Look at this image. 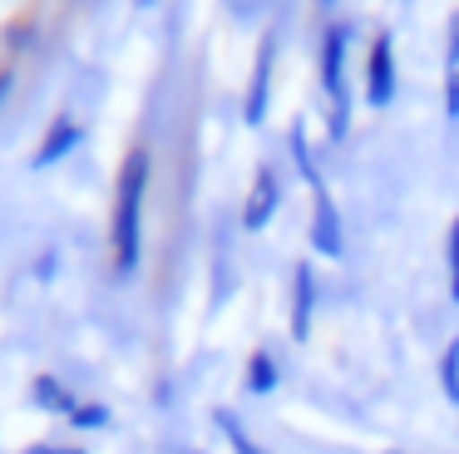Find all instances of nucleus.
I'll use <instances>...</instances> for the list:
<instances>
[{
    "label": "nucleus",
    "mask_w": 459,
    "mask_h": 454,
    "mask_svg": "<svg viewBox=\"0 0 459 454\" xmlns=\"http://www.w3.org/2000/svg\"><path fill=\"white\" fill-rule=\"evenodd\" d=\"M445 118L459 124V15H449L445 25Z\"/></svg>",
    "instance_id": "nucleus-12"
},
{
    "label": "nucleus",
    "mask_w": 459,
    "mask_h": 454,
    "mask_svg": "<svg viewBox=\"0 0 459 454\" xmlns=\"http://www.w3.org/2000/svg\"><path fill=\"white\" fill-rule=\"evenodd\" d=\"M80 138H84V124L65 109V114H55L50 118V128H45V138L35 144V153H30V173H50V168H60L65 158L80 148Z\"/></svg>",
    "instance_id": "nucleus-8"
},
{
    "label": "nucleus",
    "mask_w": 459,
    "mask_h": 454,
    "mask_svg": "<svg viewBox=\"0 0 459 454\" xmlns=\"http://www.w3.org/2000/svg\"><path fill=\"white\" fill-rule=\"evenodd\" d=\"M385 454H410V450H385Z\"/></svg>",
    "instance_id": "nucleus-22"
},
{
    "label": "nucleus",
    "mask_w": 459,
    "mask_h": 454,
    "mask_svg": "<svg viewBox=\"0 0 459 454\" xmlns=\"http://www.w3.org/2000/svg\"><path fill=\"white\" fill-rule=\"evenodd\" d=\"M212 424H218V434L228 440V450H232V454H272L267 444H262L257 434H252L247 424H242V415H238V410H222V405H218V410H212Z\"/></svg>",
    "instance_id": "nucleus-13"
},
{
    "label": "nucleus",
    "mask_w": 459,
    "mask_h": 454,
    "mask_svg": "<svg viewBox=\"0 0 459 454\" xmlns=\"http://www.w3.org/2000/svg\"><path fill=\"white\" fill-rule=\"evenodd\" d=\"M55 272H60V252H45L35 262V282H55Z\"/></svg>",
    "instance_id": "nucleus-18"
},
{
    "label": "nucleus",
    "mask_w": 459,
    "mask_h": 454,
    "mask_svg": "<svg viewBox=\"0 0 459 454\" xmlns=\"http://www.w3.org/2000/svg\"><path fill=\"white\" fill-rule=\"evenodd\" d=\"M307 247L316 262H346V213H341V203L331 197V188H316L311 193V223H307Z\"/></svg>",
    "instance_id": "nucleus-5"
},
{
    "label": "nucleus",
    "mask_w": 459,
    "mask_h": 454,
    "mask_svg": "<svg viewBox=\"0 0 459 454\" xmlns=\"http://www.w3.org/2000/svg\"><path fill=\"white\" fill-rule=\"evenodd\" d=\"M159 454H203V450H193V444H173V440H169V444H159Z\"/></svg>",
    "instance_id": "nucleus-20"
},
{
    "label": "nucleus",
    "mask_w": 459,
    "mask_h": 454,
    "mask_svg": "<svg viewBox=\"0 0 459 454\" xmlns=\"http://www.w3.org/2000/svg\"><path fill=\"white\" fill-rule=\"evenodd\" d=\"M134 5H139V10H153V5H163V0H134Z\"/></svg>",
    "instance_id": "nucleus-21"
},
{
    "label": "nucleus",
    "mask_w": 459,
    "mask_h": 454,
    "mask_svg": "<svg viewBox=\"0 0 459 454\" xmlns=\"http://www.w3.org/2000/svg\"><path fill=\"white\" fill-rule=\"evenodd\" d=\"M281 197H287V183H281L277 163H262L257 173H252L247 197H242V217H238L242 232H267L281 213Z\"/></svg>",
    "instance_id": "nucleus-7"
},
{
    "label": "nucleus",
    "mask_w": 459,
    "mask_h": 454,
    "mask_svg": "<svg viewBox=\"0 0 459 454\" xmlns=\"http://www.w3.org/2000/svg\"><path fill=\"white\" fill-rule=\"evenodd\" d=\"M11 89H15V69L5 65V69H0V109H5V99H11Z\"/></svg>",
    "instance_id": "nucleus-19"
},
{
    "label": "nucleus",
    "mask_w": 459,
    "mask_h": 454,
    "mask_svg": "<svg viewBox=\"0 0 459 454\" xmlns=\"http://www.w3.org/2000/svg\"><path fill=\"white\" fill-rule=\"evenodd\" d=\"M351 39H356V25L351 20H326L321 25V39H316V84H321V99H326V144L341 148L351 134Z\"/></svg>",
    "instance_id": "nucleus-2"
},
{
    "label": "nucleus",
    "mask_w": 459,
    "mask_h": 454,
    "mask_svg": "<svg viewBox=\"0 0 459 454\" xmlns=\"http://www.w3.org/2000/svg\"><path fill=\"white\" fill-rule=\"evenodd\" d=\"M445 286H449V301L459 306V217L445 232Z\"/></svg>",
    "instance_id": "nucleus-16"
},
{
    "label": "nucleus",
    "mask_w": 459,
    "mask_h": 454,
    "mask_svg": "<svg viewBox=\"0 0 459 454\" xmlns=\"http://www.w3.org/2000/svg\"><path fill=\"white\" fill-rule=\"evenodd\" d=\"M25 400H30V410L50 415V420H70V415L80 410L84 395L74 390V385L65 380L60 371H40V375L30 380V390H25Z\"/></svg>",
    "instance_id": "nucleus-9"
},
{
    "label": "nucleus",
    "mask_w": 459,
    "mask_h": 454,
    "mask_svg": "<svg viewBox=\"0 0 459 454\" xmlns=\"http://www.w3.org/2000/svg\"><path fill=\"white\" fill-rule=\"evenodd\" d=\"M21 454H90L84 444H65V440H35V444H25Z\"/></svg>",
    "instance_id": "nucleus-17"
},
{
    "label": "nucleus",
    "mask_w": 459,
    "mask_h": 454,
    "mask_svg": "<svg viewBox=\"0 0 459 454\" xmlns=\"http://www.w3.org/2000/svg\"><path fill=\"white\" fill-rule=\"evenodd\" d=\"M277 55H281V25L272 20V25L262 30V45H257V55H252L247 89H242V124H247V128H262V124H267L272 79H277Z\"/></svg>",
    "instance_id": "nucleus-4"
},
{
    "label": "nucleus",
    "mask_w": 459,
    "mask_h": 454,
    "mask_svg": "<svg viewBox=\"0 0 459 454\" xmlns=\"http://www.w3.org/2000/svg\"><path fill=\"white\" fill-rule=\"evenodd\" d=\"M149 188H153V153L134 144L114 173V213H109V272L114 282H134L143 272V237H149Z\"/></svg>",
    "instance_id": "nucleus-1"
},
{
    "label": "nucleus",
    "mask_w": 459,
    "mask_h": 454,
    "mask_svg": "<svg viewBox=\"0 0 459 454\" xmlns=\"http://www.w3.org/2000/svg\"><path fill=\"white\" fill-rule=\"evenodd\" d=\"M435 380H439V395L459 410V336H445V345H439Z\"/></svg>",
    "instance_id": "nucleus-14"
},
{
    "label": "nucleus",
    "mask_w": 459,
    "mask_h": 454,
    "mask_svg": "<svg viewBox=\"0 0 459 454\" xmlns=\"http://www.w3.org/2000/svg\"><path fill=\"white\" fill-rule=\"evenodd\" d=\"M65 424H70L74 434H100V430H109V424H114V410L104 400H80V410H74Z\"/></svg>",
    "instance_id": "nucleus-15"
},
{
    "label": "nucleus",
    "mask_w": 459,
    "mask_h": 454,
    "mask_svg": "<svg viewBox=\"0 0 459 454\" xmlns=\"http://www.w3.org/2000/svg\"><path fill=\"white\" fill-rule=\"evenodd\" d=\"M287 158H291V168L301 173V183L316 193V188H331L326 183V168H321V158H316V144L307 138V118H291V128H287Z\"/></svg>",
    "instance_id": "nucleus-10"
},
{
    "label": "nucleus",
    "mask_w": 459,
    "mask_h": 454,
    "mask_svg": "<svg viewBox=\"0 0 459 454\" xmlns=\"http://www.w3.org/2000/svg\"><path fill=\"white\" fill-rule=\"evenodd\" d=\"M400 94V59H395V35L390 30H376L366 39V55H360V99L366 109H390Z\"/></svg>",
    "instance_id": "nucleus-3"
},
{
    "label": "nucleus",
    "mask_w": 459,
    "mask_h": 454,
    "mask_svg": "<svg viewBox=\"0 0 459 454\" xmlns=\"http://www.w3.org/2000/svg\"><path fill=\"white\" fill-rule=\"evenodd\" d=\"M316 311H321L316 262H297V266H291V296H287V336L297 345L311 341V331H316Z\"/></svg>",
    "instance_id": "nucleus-6"
},
{
    "label": "nucleus",
    "mask_w": 459,
    "mask_h": 454,
    "mask_svg": "<svg viewBox=\"0 0 459 454\" xmlns=\"http://www.w3.org/2000/svg\"><path fill=\"white\" fill-rule=\"evenodd\" d=\"M281 385V361L272 345H257V351L247 355V371H242V390L252 395V400H267V395H277Z\"/></svg>",
    "instance_id": "nucleus-11"
}]
</instances>
